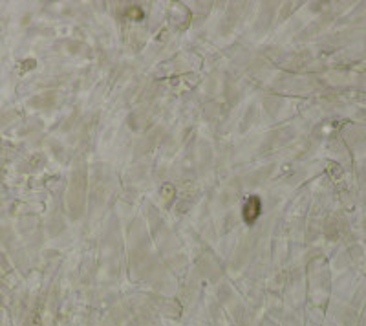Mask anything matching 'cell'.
Here are the masks:
<instances>
[{"label":"cell","mask_w":366,"mask_h":326,"mask_svg":"<svg viewBox=\"0 0 366 326\" xmlns=\"http://www.w3.org/2000/svg\"><path fill=\"white\" fill-rule=\"evenodd\" d=\"M258 213H260V202H258L257 198H251L249 203L245 205V211H244V218H245L247 222H253Z\"/></svg>","instance_id":"cell-1"}]
</instances>
